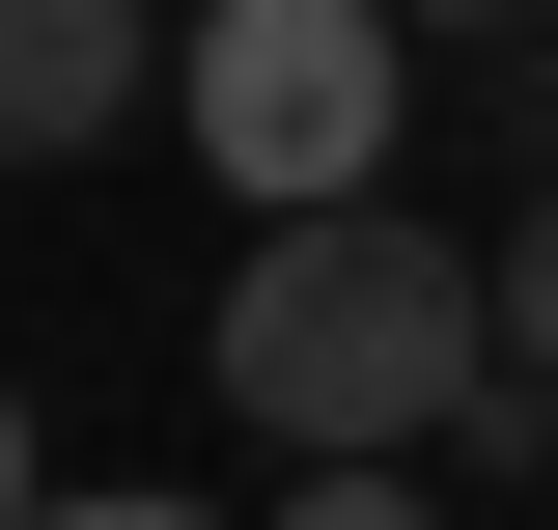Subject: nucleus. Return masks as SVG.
<instances>
[{
  "mask_svg": "<svg viewBox=\"0 0 558 530\" xmlns=\"http://www.w3.org/2000/svg\"><path fill=\"white\" fill-rule=\"evenodd\" d=\"M418 28H502V0H418Z\"/></svg>",
  "mask_w": 558,
  "mask_h": 530,
  "instance_id": "8",
  "label": "nucleus"
},
{
  "mask_svg": "<svg viewBox=\"0 0 558 530\" xmlns=\"http://www.w3.org/2000/svg\"><path fill=\"white\" fill-rule=\"evenodd\" d=\"M223 419H279L307 474H363V447H447V419L502 392V252H447L418 196H307V224H252V279H223Z\"/></svg>",
  "mask_w": 558,
  "mask_h": 530,
  "instance_id": "1",
  "label": "nucleus"
},
{
  "mask_svg": "<svg viewBox=\"0 0 558 530\" xmlns=\"http://www.w3.org/2000/svg\"><path fill=\"white\" fill-rule=\"evenodd\" d=\"M28 503H57V474H28V392H0V530H28Z\"/></svg>",
  "mask_w": 558,
  "mask_h": 530,
  "instance_id": "7",
  "label": "nucleus"
},
{
  "mask_svg": "<svg viewBox=\"0 0 558 530\" xmlns=\"http://www.w3.org/2000/svg\"><path fill=\"white\" fill-rule=\"evenodd\" d=\"M28 530H196V503H168V474H140V503H28Z\"/></svg>",
  "mask_w": 558,
  "mask_h": 530,
  "instance_id": "6",
  "label": "nucleus"
},
{
  "mask_svg": "<svg viewBox=\"0 0 558 530\" xmlns=\"http://www.w3.org/2000/svg\"><path fill=\"white\" fill-rule=\"evenodd\" d=\"M279 530H447V503H418V447H363V474H307Z\"/></svg>",
  "mask_w": 558,
  "mask_h": 530,
  "instance_id": "5",
  "label": "nucleus"
},
{
  "mask_svg": "<svg viewBox=\"0 0 558 530\" xmlns=\"http://www.w3.org/2000/svg\"><path fill=\"white\" fill-rule=\"evenodd\" d=\"M168 140H196L252 224L391 196V140H418V0H196V28H168Z\"/></svg>",
  "mask_w": 558,
  "mask_h": 530,
  "instance_id": "2",
  "label": "nucleus"
},
{
  "mask_svg": "<svg viewBox=\"0 0 558 530\" xmlns=\"http://www.w3.org/2000/svg\"><path fill=\"white\" fill-rule=\"evenodd\" d=\"M140 84H168V0H0V168H84Z\"/></svg>",
  "mask_w": 558,
  "mask_h": 530,
  "instance_id": "3",
  "label": "nucleus"
},
{
  "mask_svg": "<svg viewBox=\"0 0 558 530\" xmlns=\"http://www.w3.org/2000/svg\"><path fill=\"white\" fill-rule=\"evenodd\" d=\"M502 392H558V196L502 224Z\"/></svg>",
  "mask_w": 558,
  "mask_h": 530,
  "instance_id": "4",
  "label": "nucleus"
}]
</instances>
